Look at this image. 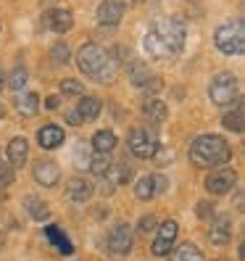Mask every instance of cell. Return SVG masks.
<instances>
[{"mask_svg": "<svg viewBox=\"0 0 245 261\" xmlns=\"http://www.w3.org/2000/svg\"><path fill=\"white\" fill-rule=\"evenodd\" d=\"M93 148H95L98 153H111V150L116 148V135H114L111 129H100V132H95V137H93Z\"/></svg>", "mask_w": 245, "mask_h": 261, "instance_id": "603a6c76", "label": "cell"}, {"mask_svg": "<svg viewBox=\"0 0 245 261\" xmlns=\"http://www.w3.org/2000/svg\"><path fill=\"white\" fill-rule=\"evenodd\" d=\"M177 235H179L177 222L174 219H166L158 227V235H156V240H153V245H150L153 256H169V251L174 248V243H177Z\"/></svg>", "mask_w": 245, "mask_h": 261, "instance_id": "52a82bcc", "label": "cell"}, {"mask_svg": "<svg viewBox=\"0 0 245 261\" xmlns=\"http://www.w3.org/2000/svg\"><path fill=\"white\" fill-rule=\"evenodd\" d=\"M169 261H203V253H201V248H198V245L187 243V245H182V248H177Z\"/></svg>", "mask_w": 245, "mask_h": 261, "instance_id": "484cf974", "label": "cell"}, {"mask_svg": "<svg viewBox=\"0 0 245 261\" xmlns=\"http://www.w3.org/2000/svg\"><path fill=\"white\" fill-rule=\"evenodd\" d=\"M148 80H150L148 66L140 64V61H132V64H129V82L134 87H148Z\"/></svg>", "mask_w": 245, "mask_h": 261, "instance_id": "cb8c5ba5", "label": "cell"}, {"mask_svg": "<svg viewBox=\"0 0 245 261\" xmlns=\"http://www.w3.org/2000/svg\"><path fill=\"white\" fill-rule=\"evenodd\" d=\"M42 24L48 29H53L56 35H66L69 29L74 27V16H71V11H66V8H53V11H48L42 16Z\"/></svg>", "mask_w": 245, "mask_h": 261, "instance_id": "7c38bea8", "label": "cell"}, {"mask_svg": "<svg viewBox=\"0 0 245 261\" xmlns=\"http://www.w3.org/2000/svg\"><path fill=\"white\" fill-rule=\"evenodd\" d=\"M45 235H48V240L56 245V248L61 251V253H71L74 248H71V240L61 232V229L56 227V224H50V227H45Z\"/></svg>", "mask_w": 245, "mask_h": 261, "instance_id": "7402d4cb", "label": "cell"}, {"mask_svg": "<svg viewBox=\"0 0 245 261\" xmlns=\"http://www.w3.org/2000/svg\"><path fill=\"white\" fill-rule=\"evenodd\" d=\"M66 121H69V124H74V127L85 124V121H82V116H79V111H69V114H66Z\"/></svg>", "mask_w": 245, "mask_h": 261, "instance_id": "e575fe53", "label": "cell"}, {"mask_svg": "<svg viewBox=\"0 0 245 261\" xmlns=\"http://www.w3.org/2000/svg\"><path fill=\"white\" fill-rule=\"evenodd\" d=\"M153 182H156V193H164V190H166V185H169V182H166L161 174H153Z\"/></svg>", "mask_w": 245, "mask_h": 261, "instance_id": "8d00e7d4", "label": "cell"}, {"mask_svg": "<svg viewBox=\"0 0 245 261\" xmlns=\"http://www.w3.org/2000/svg\"><path fill=\"white\" fill-rule=\"evenodd\" d=\"M143 114H145V119L150 121V124H161V121L169 116V109H166V103L158 100V98H145Z\"/></svg>", "mask_w": 245, "mask_h": 261, "instance_id": "2e32d148", "label": "cell"}, {"mask_svg": "<svg viewBox=\"0 0 245 261\" xmlns=\"http://www.w3.org/2000/svg\"><path fill=\"white\" fill-rule=\"evenodd\" d=\"M100 109H103V103H100V98H85L82 103H79V116H82V121H95L98 116H100Z\"/></svg>", "mask_w": 245, "mask_h": 261, "instance_id": "44dd1931", "label": "cell"}, {"mask_svg": "<svg viewBox=\"0 0 245 261\" xmlns=\"http://www.w3.org/2000/svg\"><path fill=\"white\" fill-rule=\"evenodd\" d=\"M208 95L216 106H227L237 100V76L229 74V71H222L211 80V87H208Z\"/></svg>", "mask_w": 245, "mask_h": 261, "instance_id": "277c9868", "label": "cell"}, {"mask_svg": "<svg viewBox=\"0 0 245 261\" xmlns=\"http://www.w3.org/2000/svg\"><path fill=\"white\" fill-rule=\"evenodd\" d=\"M111 156H108V153H98V156L95 159H90V169H93V174H98V177H105V172H108V169H111Z\"/></svg>", "mask_w": 245, "mask_h": 261, "instance_id": "f1b7e54d", "label": "cell"}, {"mask_svg": "<svg viewBox=\"0 0 245 261\" xmlns=\"http://www.w3.org/2000/svg\"><path fill=\"white\" fill-rule=\"evenodd\" d=\"M61 106V98L58 95H50V98H45V109H50V111H56Z\"/></svg>", "mask_w": 245, "mask_h": 261, "instance_id": "d590c367", "label": "cell"}, {"mask_svg": "<svg viewBox=\"0 0 245 261\" xmlns=\"http://www.w3.org/2000/svg\"><path fill=\"white\" fill-rule=\"evenodd\" d=\"M32 174H35V179L40 182L42 188H56L58 179H61V169H58L56 161H42L40 159L35 164V169H32Z\"/></svg>", "mask_w": 245, "mask_h": 261, "instance_id": "4fadbf2b", "label": "cell"}, {"mask_svg": "<svg viewBox=\"0 0 245 261\" xmlns=\"http://www.w3.org/2000/svg\"><path fill=\"white\" fill-rule=\"evenodd\" d=\"M0 119H3V111H0Z\"/></svg>", "mask_w": 245, "mask_h": 261, "instance_id": "ab89813d", "label": "cell"}, {"mask_svg": "<svg viewBox=\"0 0 245 261\" xmlns=\"http://www.w3.org/2000/svg\"><path fill=\"white\" fill-rule=\"evenodd\" d=\"M129 143V150L134 153L137 159H153L158 150V143H156V135H153L148 127H134L127 137Z\"/></svg>", "mask_w": 245, "mask_h": 261, "instance_id": "5b68a950", "label": "cell"}, {"mask_svg": "<svg viewBox=\"0 0 245 261\" xmlns=\"http://www.w3.org/2000/svg\"><path fill=\"white\" fill-rule=\"evenodd\" d=\"M8 85H11L13 90H21V87L26 85V71H24L21 66H16V69H13V74H11V80H8Z\"/></svg>", "mask_w": 245, "mask_h": 261, "instance_id": "1f68e13d", "label": "cell"}, {"mask_svg": "<svg viewBox=\"0 0 245 261\" xmlns=\"http://www.w3.org/2000/svg\"><path fill=\"white\" fill-rule=\"evenodd\" d=\"M3 85H6V82H3V71H0V90H3Z\"/></svg>", "mask_w": 245, "mask_h": 261, "instance_id": "f35d334b", "label": "cell"}, {"mask_svg": "<svg viewBox=\"0 0 245 261\" xmlns=\"http://www.w3.org/2000/svg\"><path fill=\"white\" fill-rule=\"evenodd\" d=\"M61 93L64 95H85V87H82V82H76V80H64L61 82Z\"/></svg>", "mask_w": 245, "mask_h": 261, "instance_id": "f546056e", "label": "cell"}, {"mask_svg": "<svg viewBox=\"0 0 245 261\" xmlns=\"http://www.w3.org/2000/svg\"><path fill=\"white\" fill-rule=\"evenodd\" d=\"M232 229H235L232 217H229V214H219V217L211 222L208 238H211V243H213V245H227L229 240H232Z\"/></svg>", "mask_w": 245, "mask_h": 261, "instance_id": "8fae6325", "label": "cell"}, {"mask_svg": "<svg viewBox=\"0 0 245 261\" xmlns=\"http://www.w3.org/2000/svg\"><path fill=\"white\" fill-rule=\"evenodd\" d=\"M232 159V148L224 137L219 135H203L190 145V161L195 166H206V169H213V166H222Z\"/></svg>", "mask_w": 245, "mask_h": 261, "instance_id": "7a4b0ae2", "label": "cell"}, {"mask_svg": "<svg viewBox=\"0 0 245 261\" xmlns=\"http://www.w3.org/2000/svg\"><path fill=\"white\" fill-rule=\"evenodd\" d=\"M198 214H201V217H208V203H198Z\"/></svg>", "mask_w": 245, "mask_h": 261, "instance_id": "74e56055", "label": "cell"}, {"mask_svg": "<svg viewBox=\"0 0 245 261\" xmlns=\"http://www.w3.org/2000/svg\"><path fill=\"white\" fill-rule=\"evenodd\" d=\"M66 198L74 201V203H85V201L93 198V185H90L87 179H82V177H74V179H69V185H66Z\"/></svg>", "mask_w": 245, "mask_h": 261, "instance_id": "9a60e30c", "label": "cell"}, {"mask_svg": "<svg viewBox=\"0 0 245 261\" xmlns=\"http://www.w3.org/2000/svg\"><path fill=\"white\" fill-rule=\"evenodd\" d=\"M24 208H26L29 217L37 219V222H48V217H50L48 203H45L42 198H37V195H26V198H24Z\"/></svg>", "mask_w": 245, "mask_h": 261, "instance_id": "d6986e66", "label": "cell"}, {"mask_svg": "<svg viewBox=\"0 0 245 261\" xmlns=\"http://www.w3.org/2000/svg\"><path fill=\"white\" fill-rule=\"evenodd\" d=\"M105 177H108L111 185H124V182L132 179V169L127 164H111V169L105 172Z\"/></svg>", "mask_w": 245, "mask_h": 261, "instance_id": "d4e9b609", "label": "cell"}, {"mask_svg": "<svg viewBox=\"0 0 245 261\" xmlns=\"http://www.w3.org/2000/svg\"><path fill=\"white\" fill-rule=\"evenodd\" d=\"M13 166L8 164V161H0V188H8V185H13Z\"/></svg>", "mask_w": 245, "mask_h": 261, "instance_id": "4dcf8cb0", "label": "cell"}, {"mask_svg": "<svg viewBox=\"0 0 245 261\" xmlns=\"http://www.w3.org/2000/svg\"><path fill=\"white\" fill-rule=\"evenodd\" d=\"M213 42L224 56H242L245 53V24L242 19L237 21H227L216 29L213 35Z\"/></svg>", "mask_w": 245, "mask_h": 261, "instance_id": "3957f363", "label": "cell"}, {"mask_svg": "<svg viewBox=\"0 0 245 261\" xmlns=\"http://www.w3.org/2000/svg\"><path fill=\"white\" fill-rule=\"evenodd\" d=\"M16 111H19L21 116H35V114L40 111V98H37L35 93L19 95V98H16Z\"/></svg>", "mask_w": 245, "mask_h": 261, "instance_id": "ffe728a7", "label": "cell"}, {"mask_svg": "<svg viewBox=\"0 0 245 261\" xmlns=\"http://www.w3.org/2000/svg\"><path fill=\"white\" fill-rule=\"evenodd\" d=\"M153 229H156V217H153V214H148V217L140 219V232L148 235V232H153Z\"/></svg>", "mask_w": 245, "mask_h": 261, "instance_id": "836d02e7", "label": "cell"}, {"mask_svg": "<svg viewBox=\"0 0 245 261\" xmlns=\"http://www.w3.org/2000/svg\"><path fill=\"white\" fill-rule=\"evenodd\" d=\"M235 182H237V172L235 169H219V166H213V172L206 177V190L211 195H224L235 188Z\"/></svg>", "mask_w": 245, "mask_h": 261, "instance_id": "8992f818", "label": "cell"}, {"mask_svg": "<svg viewBox=\"0 0 245 261\" xmlns=\"http://www.w3.org/2000/svg\"><path fill=\"white\" fill-rule=\"evenodd\" d=\"M124 11H127L124 0H105V3H100V6H98V21H100V24L114 27V24H119V21H121Z\"/></svg>", "mask_w": 245, "mask_h": 261, "instance_id": "5bb4252c", "label": "cell"}, {"mask_svg": "<svg viewBox=\"0 0 245 261\" xmlns=\"http://www.w3.org/2000/svg\"><path fill=\"white\" fill-rule=\"evenodd\" d=\"M108 251L114 256H127L132 251V227L129 224H116L108 232Z\"/></svg>", "mask_w": 245, "mask_h": 261, "instance_id": "30bf717a", "label": "cell"}, {"mask_svg": "<svg viewBox=\"0 0 245 261\" xmlns=\"http://www.w3.org/2000/svg\"><path fill=\"white\" fill-rule=\"evenodd\" d=\"M143 48H145V53L150 56V58H158V61H166V58H174V56H179L169 42H166L156 29H150V32L145 35V40H143Z\"/></svg>", "mask_w": 245, "mask_h": 261, "instance_id": "9c48e42d", "label": "cell"}, {"mask_svg": "<svg viewBox=\"0 0 245 261\" xmlns=\"http://www.w3.org/2000/svg\"><path fill=\"white\" fill-rule=\"evenodd\" d=\"M29 159V143L26 137H13L8 143V164L11 166H21Z\"/></svg>", "mask_w": 245, "mask_h": 261, "instance_id": "ac0fdd59", "label": "cell"}, {"mask_svg": "<svg viewBox=\"0 0 245 261\" xmlns=\"http://www.w3.org/2000/svg\"><path fill=\"white\" fill-rule=\"evenodd\" d=\"M53 61L56 64H66L69 61V45L66 42H56L53 45Z\"/></svg>", "mask_w": 245, "mask_h": 261, "instance_id": "d6a6232c", "label": "cell"}, {"mask_svg": "<svg viewBox=\"0 0 245 261\" xmlns=\"http://www.w3.org/2000/svg\"><path fill=\"white\" fill-rule=\"evenodd\" d=\"M242 100H237L235 103V109L229 111V114H224V127L227 129H232V132H242Z\"/></svg>", "mask_w": 245, "mask_h": 261, "instance_id": "83f0119b", "label": "cell"}, {"mask_svg": "<svg viewBox=\"0 0 245 261\" xmlns=\"http://www.w3.org/2000/svg\"><path fill=\"white\" fill-rule=\"evenodd\" d=\"M37 140H40V148L53 150V148H58L61 143H64V129L56 127V124H48V127H42L37 132Z\"/></svg>", "mask_w": 245, "mask_h": 261, "instance_id": "e0dca14e", "label": "cell"}, {"mask_svg": "<svg viewBox=\"0 0 245 261\" xmlns=\"http://www.w3.org/2000/svg\"><path fill=\"white\" fill-rule=\"evenodd\" d=\"M76 64H79V71L85 76H90V80L95 82H114L116 74H119V61L114 58L111 50L100 48V45L95 42H87L79 48V53H76Z\"/></svg>", "mask_w": 245, "mask_h": 261, "instance_id": "6da1fadb", "label": "cell"}, {"mask_svg": "<svg viewBox=\"0 0 245 261\" xmlns=\"http://www.w3.org/2000/svg\"><path fill=\"white\" fill-rule=\"evenodd\" d=\"M134 195L140 198V201H150V198L156 195V182H153V174L137 179V185H134Z\"/></svg>", "mask_w": 245, "mask_h": 261, "instance_id": "4316f807", "label": "cell"}, {"mask_svg": "<svg viewBox=\"0 0 245 261\" xmlns=\"http://www.w3.org/2000/svg\"><path fill=\"white\" fill-rule=\"evenodd\" d=\"M153 29H156V32L169 42L177 53L182 50V45H185V27H182L179 19H161V21L153 24Z\"/></svg>", "mask_w": 245, "mask_h": 261, "instance_id": "ba28073f", "label": "cell"}]
</instances>
